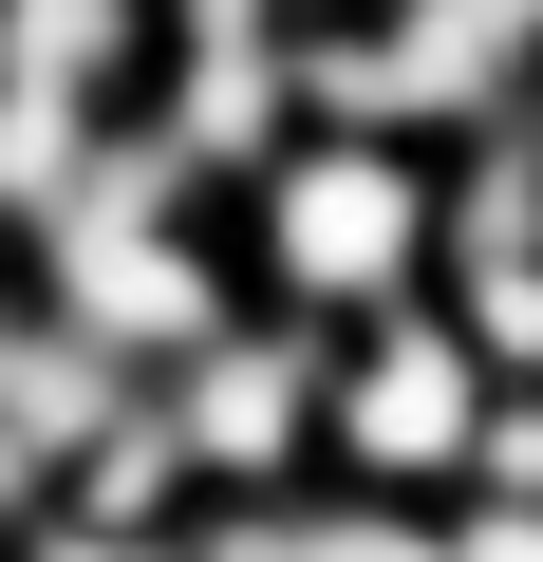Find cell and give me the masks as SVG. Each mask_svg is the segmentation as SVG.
Instances as JSON below:
<instances>
[{
  "label": "cell",
  "instance_id": "1",
  "mask_svg": "<svg viewBox=\"0 0 543 562\" xmlns=\"http://www.w3.org/2000/svg\"><path fill=\"white\" fill-rule=\"evenodd\" d=\"M225 262H244V301H282V319H375L431 281V150L412 132H357V113H301L282 150H244L225 169Z\"/></svg>",
  "mask_w": 543,
  "mask_h": 562
},
{
  "label": "cell",
  "instance_id": "2",
  "mask_svg": "<svg viewBox=\"0 0 543 562\" xmlns=\"http://www.w3.org/2000/svg\"><path fill=\"white\" fill-rule=\"evenodd\" d=\"M20 262H38V301H57L94 357H132V375L188 357V338L244 301V262H225V188H206L188 150H150L132 113H113V150H94L76 188L20 225Z\"/></svg>",
  "mask_w": 543,
  "mask_h": 562
},
{
  "label": "cell",
  "instance_id": "3",
  "mask_svg": "<svg viewBox=\"0 0 543 562\" xmlns=\"http://www.w3.org/2000/svg\"><path fill=\"white\" fill-rule=\"evenodd\" d=\"M301 94L357 113V132L450 150V132H487V113L543 94V0H338L301 38Z\"/></svg>",
  "mask_w": 543,
  "mask_h": 562
},
{
  "label": "cell",
  "instance_id": "4",
  "mask_svg": "<svg viewBox=\"0 0 543 562\" xmlns=\"http://www.w3.org/2000/svg\"><path fill=\"white\" fill-rule=\"evenodd\" d=\"M487 394H506V375L468 357V319L412 281V301L338 319V357H319V469H338V487H412V506H450Z\"/></svg>",
  "mask_w": 543,
  "mask_h": 562
},
{
  "label": "cell",
  "instance_id": "5",
  "mask_svg": "<svg viewBox=\"0 0 543 562\" xmlns=\"http://www.w3.org/2000/svg\"><path fill=\"white\" fill-rule=\"evenodd\" d=\"M319 319H282V301H225L188 357H150V413H169V450H188V487L206 506H244V487H301L319 469Z\"/></svg>",
  "mask_w": 543,
  "mask_h": 562
},
{
  "label": "cell",
  "instance_id": "6",
  "mask_svg": "<svg viewBox=\"0 0 543 562\" xmlns=\"http://www.w3.org/2000/svg\"><path fill=\"white\" fill-rule=\"evenodd\" d=\"M206 562H450V525H431L412 487H338V469H301V487L206 506Z\"/></svg>",
  "mask_w": 543,
  "mask_h": 562
},
{
  "label": "cell",
  "instance_id": "7",
  "mask_svg": "<svg viewBox=\"0 0 543 562\" xmlns=\"http://www.w3.org/2000/svg\"><path fill=\"white\" fill-rule=\"evenodd\" d=\"M150 38H169V0H0V94L132 113L150 94Z\"/></svg>",
  "mask_w": 543,
  "mask_h": 562
},
{
  "label": "cell",
  "instance_id": "8",
  "mask_svg": "<svg viewBox=\"0 0 543 562\" xmlns=\"http://www.w3.org/2000/svg\"><path fill=\"white\" fill-rule=\"evenodd\" d=\"M38 506H76V525H206V487H188V450H169V413H150V375L113 394V431L38 487Z\"/></svg>",
  "mask_w": 543,
  "mask_h": 562
},
{
  "label": "cell",
  "instance_id": "9",
  "mask_svg": "<svg viewBox=\"0 0 543 562\" xmlns=\"http://www.w3.org/2000/svg\"><path fill=\"white\" fill-rule=\"evenodd\" d=\"M431 301L468 319L487 375H543V225H487V244H431Z\"/></svg>",
  "mask_w": 543,
  "mask_h": 562
},
{
  "label": "cell",
  "instance_id": "10",
  "mask_svg": "<svg viewBox=\"0 0 543 562\" xmlns=\"http://www.w3.org/2000/svg\"><path fill=\"white\" fill-rule=\"evenodd\" d=\"M94 150H113V113H76V94H0V244H20Z\"/></svg>",
  "mask_w": 543,
  "mask_h": 562
},
{
  "label": "cell",
  "instance_id": "11",
  "mask_svg": "<svg viewBox=\"0 0 543 562\" xmlns=\"http://www.w3.org/2000/svg\"><path fill=\"white\" fill-rule=\"evenodd\" d=\"M0 562H206V525H76V506H38Z\"/></svg>",
  "mask_w": 543,
  "mask_h": 562
},
{
  "label": "cell",
  "instance_id": "12",
  "mask_svg": "<svg viewBox=\"0 0 543 562\" xmlns=\"http://www.w3.org/2000/svg\"><path fill=\"white\" fill-rule=\"evenodd\" d=\"M450 562H543V487H450Z\"/></svg>",
  "mask_w": 543,
  "mask_h": 562
},
{
  "label": "cell",
  "instance_id": "13",
  "mask_svg": "<svg viewBox=\"0 0 543 562\" xmlns=\"http://www.w3.org/2000/svg\"><path fill=\"white\" fill-rule=\"evenodd\" d=\"M169 20H262V38H319L338 0H169Z\"/></svg>",
  "mask_w": 543,
  "mask_h": 562
},
{
  "label": "cell",
  "instance_id": "14",
  "mask_svg": "<svg viewBox=\"0 0 543 562\" xmlns=\"http://www.w3.org/2000/svg\"><path fill=\"white\" fill-rule=\"evenodd\" d=\"M20 525H38V450L0 431V543H20Z\"/></svg>",
  "mask_w": 543,
  "mask_h": 562
},
{
  "label": "cell",
  "instance_id": "15",
  "mask_svg": "<svg viewBox=\"0 0 543 562\" xmlns=\"http://www.w3.org/2000/svg\"><path fill=\"white\" fill-rule=\"evenodd\" d=\"M20 319H38V262H20V244H0V357H20Z\"/></svg>",
  "mask_w": 543,
  "mask_h": 562
},
{
  "label": "cell",
  "instance_id": "16",
  "mask_svg": "<svg viewBox=\"0 0 543 562\" xmlns=\"http://www.w3.org/2000/svg\"><path fill=\"white\" fill-rule=\"evenodd\" d=\"M506 132H524V169H543V94H524V113H506Z\"/></svg>",
  "mask_w": 543,
  "mask_h": 562
}]
</instances>
